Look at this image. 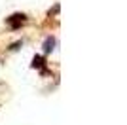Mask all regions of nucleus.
<instances>
[{"label":"nucleus","mask_w":127,"mask_h":125,"mask_svg":"<svg viewBox=\"0 0 127 125\" xmlns=\"http://www.w3.org/2000/svg\"><path fill=\"white\" fill-rule=\"evenodd\" d=\"M8 21H10V23H13L11 27H15V29H17V27H21L23 23L27 21V17L23 15V13H15V15H13V17H10Z\"/></svg>","instance_id":"1"},{"label":"nucleus","mask_w":127,"mask_h":125,"mask_svg":"<svg viewBox=\"0 0 127 125\" xmlns=\"http://www.w3.org/2000/svg\"><path fill=\"white\" fill-rule=\"evenodd\" d=\"M53 46H55V40H53V38H48V40H46V47H44V51L49 53L53 49Z\"/></svg>","instance_id":"2"},{"label":"nucleus","mask_w":127,"mask_h":125,"mask_svg":"<svg viewBox=\"0 0 127 125\" xmlns=\"http://www.w3.org/2000/svg\"><path fill=\"white\" fill-rule=\"evenodd\" d=\"M40 62H42V57H38V59H34V66H38V64H40Z\"/></svg>","instance_id":"3"}]
</instances>
